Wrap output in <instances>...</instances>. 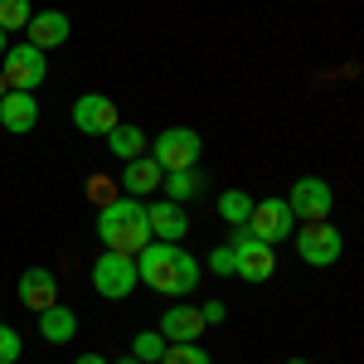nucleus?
Instances as JSON below:
<instances>
[{
    "label": "nucleus",
    "instance_id": "nucleus-1",
    "mask_svg": "<svg viewBox=\"0 0 364 364\" xmlns=\"http://www.w3.org/2000/svg\"><path fill=\"white\" fill-rule=\"evenodd\" d=\"M132 262H136V282H146V287L161 291V296H190L199 287V277H204V262L190 257L185 243H161V238H151Z\"/></svg>",
    "mask_w": 364,
    "mask_h": 364
},
{
    "label": "nucleus",
    "instance_id": "nucleus-2",
    "mask_svg": "<svg viewBox=\"0 0 364 364\" xmlns=\"http://www.w3.org/2000/svg\"><path fill=\"white\" fill-rule=\"evenodd\" d=\"M97 238L107 252H122V257H136L146 243H151V224H146V199L117 195L112 204L97 209Z\"/></svg>",
    "mask_w": 364,
    "mask_h": 364
},
{
    "label": "nucleus",
    "instance_id": "nucleus-3",
    "mask_svg": "<svg viewBox=\"0 0 364 364\" xmlns=\"http://www.w3.org/2000/svg\"><path fill=\"white\" fill-rule=\"evenodd\" d=\"M146 151H151V161H156L161 170H195L204 141H199L195 127H166V132L151 141Z\"/></svg>",
    "mask_w": 364,
    "mask_h": 364
},
{
    "label": "nucleus",
    "instance_id": "nucleus-4",
    "mask_svg": "<svg viewBox=\"0 0 364 364\" xmlns=\"http://www.w3.org/2000/svg\"><path fill=\"white\" fill-rule=\"evenodd\" d=\"M296 252H301L306 267H336L340 252H345V233H340L331 219L301 224V233H296Z\"/></svg>",
    "mask_w": 364,
    "mask_h": 364
},
{
    "label": "nucleus",
    "instance_id": "nucleus-5",
    "mask_svg": "<svg viewBox=\"0 0 364 364\" xmlns=\"http://www.w3.org/2000/svg\"><path fill=\"white\" fill-rule=\"evenodd\" d=\"M0 73H5V87H15V92H34V87L49 78V63H44V49H34V44H10L5 54H0Z\"/></svg>",
    "mask_w": 364,
    "mask_h": 364
},
{
    "label": "nucleus",
    "instance_id": "nucleus-6",
    "mask_svg": "<svg viewBox=\"0 0 364 364\" xmlns=\"http://www.w3.org/2000/svg\"><path fill=\"white\" fill-rule=\"evenodd\" d=\"M92 287H97V296L102 301H127L132 291H136V262L132 257H122V252H107L102 248V257L92 262Z\"/></svg>",
    "mask_w": 364,
    "mask_h": 364
},
{
    "label": "nucleus",
    "instance_id": "nucleus-7",
    "mask_svg": "<svg viewBox=\"0 0 364 364\" xmlns=\"http://www.w3.org/2000/svg\"><path fill=\"white\" fill-rule=\"evenodd\" d=\"M233 277L243 282H267L272 272H277V252L267 248V243H257L248 228H233Z\"/></svg>",
    "mask_w": 364,
    "mask_h": 364
},
{
    "label": "nucleus",
    "instance_id": "nucleus-8",
    "mask_svg": "<svg viewBox=\"0 0 364 364\" xmlns=\"http://www.w3.org/2000/svg\"><path fill=\"white\" fill-rule=\"evenodd\" d=\"M243 228H248L257 243L277 248L282 238H291V233H296V219H291L287 199H252V214H248V224H243Z\"/></svg>",
    "mask_w": 364,
    "mask_h": 364
},
{
    "label": "nucleus",
    "instance_id": "nucleus-9",
    "mask_svg": "<svg viewBox=\"0 0 364 364\" xmlns=\"http://www.w3.org/2000/svg\"><path fill=\"white\" fill-rule=\"evenodd\" d=\"M287 209H291V219H301V224L331 219V209H336V190H331L321 175H301V180L291 185V195H287Z\"/></svg>",
    "mask_w": 364,
    "mask_h": 364
},
{
    "label": "nucleus",
    "instance_id": "nucleus-10",
    "mask_svg": "<svg viewBox=\"0 0 364 364\" xmlns=\"http://www.w3.org/2000/svg\"><path fill=\"white\" fill-rule=\"evenodd\" d=\"M68 112H73V127H78L83 136H107L117 122H122V112H117V102L107 92H83Z\"/></svg>",
    "mask_w": 364,
    "mask_h": 364
},
{
    "label": "nucleus",
    "instance_id": "nucleus-11",
    "mask_svg": "<svg viewBox=\"0 0 364 364\" xmlns=\"http://www.w3.org/2000/svg\"><path fill=\"white\" fill-rule=\"evenodd\" d=\"M146 224H151V238H161V243H185V233H190L185 204H170V199L146 204Z\"/></svg>",
    "mask_w": 364,
    "mask_h": 364
},
{
    "label": "nucleus",
    "instance_id": "nucleus-12",
    "mask_svg": "<svg viewBox=\"0 0 364 364\" xmlns=\"http://www.w3.org/2000/svg\"><path fill=\"white\" fill-rule=\"evenodd\" d=\"M161 180H166V170L151 161V151L146 156H136V161H127V170H122V195H132V199H146V195H156L161 190Z\"/></svg>",
    "mask_w": 364,
    "mask_h": 364
},
{
    "label": "nucleus",
    "instance_id": "nucleus-13",
    "mask_svg": "<svg viewBox=\"0 0 364 364\" xmlns=\"http://www.w3.org/2000/svg\"><path fill=\"white\" fill-rule=\"evenodd\" d=\"M68 15L63 10H34L29 15V25H25V39L34 44V49H58L63 39H68Z\"/></svg>",
    "mask_w": 364,
    "mask_h": 364
},
{
    "label": "nucleus",
    "instance_id": "nucleus-14",
    "mask_svg": "<svg viewBox=\"0 0 364 364\" xmlns=\"http://www.w3.org/2000/svg\"><path fill=\"white\" fill-rule=\"evenodd\" d=\"M34 122H39V102H34V92H5L0 97V127L5 132H15V136H25V132H34Z\"/></svg>",
    "mask_w": 364,
    "mask_h": 364
},
{
    "label": "nucleus",
    "instance_id": "nucleus-15",
    "mask_svg": "<svg viewBox=\"0 0 364 364\" xmlns=\"http://www.w3.org/2000/svg\"><path fill=\"white\" fill-rule=\"evenodd\" d=\"M20 301H25L34 316L44 306H54L58 301V277L49 272V267H29V272H20Z\"/></svg>",
    "mask_w": 364,
    "mask_h": 364
},
{
    "label": "nucleus",
    "instance_id": "nucleus-16",
    "mask_svg": "<svg viewBox=\"0 0 364 364\" xmlns=\"http://www.w3.org/2000/svg\"><path fill=\"white\" fill-rule=\"evenodd\" d=\"M161 336H166V345H180V340H199L204 336V316H199V306H170L166 316H161V326H156Z\"/></svg>",
    "mask_w": 364,
    "mask_h": 364
},
{
    "label": "nucleus",
    "instance_id": "nucleus-17",
    "mask_svg": "<svg viewBox=\"0 0 364 364\" xmlns=\"http://www.w3.org/2000/svg\"><path fill=\"white\" fill-rule=\"evenodd\" d=\"M39 336L49 340V345H68V340L78 336V316L63 306V301L44 306V311H39Z\"/></svg>",
    "mask_w": 364,
    "mask_h": 364
},
{
    "label": "nucleus",
    "instance_id": "nucleus-18",
    "mask_svg": "<svg viewBox=\"0 0 364 364\" xmlns=\"http://www.w3.org/2000/svg\"><path fill=\"white\" fill-rule=\"evenodd\" d=\"M102 141H107V151H112V156H122V161H136V156H146V146H151V141H146V132H141V127H132V122H117Z\"/></svg>",
    "mask_w": 364,
    "mask_h": 364
},
{
    "label": "nucleus",
    "instance_id": "nucleus-19",
    "mask_svg": "<svg viewBox=\"0 0 364 364\" xmlns=\"http://www.w3.org/2000/svg\"><path fill=\"white\" fill-rule=\"evenodd\" d=\"M161 190H166L170 204H190V199L204 190V175H199V166H195V170H166Z\"/></svg>",
    "mask_w": 364,
    "mask_h": 364
},
{
    "label": "nucleus",
    "instance_id": "nucleus-20",
    "mask_svg": "<svg viewBox=\"0 0 364 364\" xmlns=\"http://www.w3.org/2000/svg\"><path fill=\"white\" fill-rule=\"evenodd\" d=\"M219 214H224L228 228H243L248 214H252V199L243 195V190H224V195H219Z\"/></svg>",
    "mask_w": 364,
    "mask_h": 364
},
{
    "label": "nucleus",
    "instance_id": "nucleus-21",
    "mask_svg": "<svg viewBox=\"0 0 364 364\" xmlns=\"http://www.w3.org/2000/svg\"><path fill=\"white\" fill-rule=\"evenodd\" d=\"M161 364H214V355H209L199 340H180V345H166Z\"/></svg>",
    "mask_w": 364,
    "mask_h": 364
},
{
    "label": "nucleus",
    "instance_id": "nucleus-22",
    "mask_svg": "<svg viewBox=\"0 0 364 364\" xmlns=\"http://www.w3.org/2000/svg\"><path fill=\"white\" fill-rule=\"evenodd\" d=\"M161 355H166V336H161V331H136V340H132V360L161 364Z\"/></svg>",
    "mask_w": 364,
    "mask_h": 364
},
{
    "label": "nucleus",
    "instance_id": "nucleus-23",
    "mask_svg": "<svg viewBox=\"0 0 364 364\" xmlns=\"http://www.w3.org/2000/svg\"><path fill=\"white\" fill-rule=\"evenodd\" d=\"M29 15H34L29 0H0V29H5V34H10V29H25Z\"/></svg>",
    "mask_w": 364,
    "mask_h": 364
},
{
    "label": "nucleus",
    "instance_id": "nucleus-24",
    "mask_svg": "<svg viewBox=\"0 0 364 364\" xmlns=\"http://www.w3.org/2000/svg\"><path fill=\"white\" fill-rule=\"evenodd\" d=\"M87 199H92L97 209H102V204H112V199H117V180H107V175H92V180H87Z\"/></svg>",
    "mask_w": 364,
    "mask_h": 364
},
{
    "label": "nucleus",
    "instance_id": "nucleus-25",
    "mask_svg": "<svg viewBox=\"0 0 364 364\" xmlns=\"http://www.w3.org/2000/svg\"><path fill=\"white\" fill-rule=\"evenodd\" d=\"M20 350H25V340L0 321V364H15V360H20Z\"/></svg>",
    "mask_w": 364,
    "mask_h": 364
},
{
    "label": "nucleus",
    "instance_id": "nucleus-26",
    "mask_svg": "<svg viewBox=\"0 0 364 364\" xmlns=\"http://www.w3.org/2000/svg\"><path fill=\"white\" fill-rule=\"evenodd\" d=\"M204 267H209V272H214V277H233V248H214L209 252V257H204Z\"/></svg>",
    "mask_w": 364,
    "mask_h": 364
},
{
    "label": "nucleus",
    "instance_id": "nucleus-27",
    "mask_svg": "<svg viewBox=\"0 0 364 364\" xmlns=\"http://www.w3.org/2000/svg\"><path fill=\"white\" fill-rule=\"evenodd\" d=\"M199 316H204V326H224V301H204V306H199Z\"/></svg>",
    "mask_w": 364,
    "mask_h": 364
},
{
    "label": "nucleus",
    "instance_id": "nucleus-28",
    "mask_svg": "<svg viewBox=\"0 0 364 364\" xmlns=\"http://www.w3.org/2000/svg\"><path fill=\"white\" fill-rule=\"evenodd\" d=\"M73 364H112V360H102V355H78Z\"/></svg>",
    "mask_w": 364,
    "mask_h": 364
},
{
    "label": "nucleus",
    "instance_id": "nucleus-29",
    "mask_svg": "<svg viewBox=\"0 0 364 364\" xmlns=\"http://www.w3.org/2000/svg\"><path fill=\"white\" fill-rule=\"evenodd\" d=\"M5 49H10V39H5V29H0V54H5Z\"/></svg>",
    "mask_w": 364,
    "mask_h": 364
},
{
    "label": "nucleus",
    "instance_id": "nucleus-30",
    "mask_svg": "<svg viewBox=\"0 0 364 364\" xmlns=\"http://www.w3.org/2000/svg\"><path fill=\"white\" fill-rule=\"evenodd\" d=\"M112 364H141V360H132V355H127V360H112Z\"/></svg>",
    "mask_w": 364,
    "mask_h": 364
},
{
    "label": "nucleus",
    "instance_id": "nucleus-31",
    "mask_svg": "<svg viewBox=\"0 0 364 364\" xmlns=\"http://www.w3.org/2000/svg\"><path fill=\"white\" fill-rule=\"evenodd\" d=\"M5 92H10V87H5V73H0V97H5Z\"/></svg>",
    "mask_w": 364,
    "mask_h": 364
},
{
    "label": "nucleus",
    "instance_id": "nucleus-32",
    "mask_svg": "<svg viewBox=\"0 0 364 364\" xmlns=\"http://www.w3.org/2000/svg\"><path fill=\"white\" fill-rule=\"evenodd\" d=\"M287 364H311V360H287Z\"/></svg>",
    "mask_w": 364,
    "mask_h": 364
}]
</instances>
